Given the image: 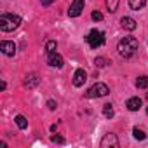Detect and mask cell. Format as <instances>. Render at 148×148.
Returning <instances> with one entry per match:
<instances>
[{"instance_id":"d6986e66","label":"cell","mask_w":148,"mask_h":148,"mask_svg":"<svg viewBox=\"0 0 148 148\" xmlns=\"http://www.w3.org/2000/svg\"><path fill=\"white\" fill-rule=\"evenodd\" d=\"M132 134H134V138H136V139H139V141H143V139L146 138V134H145L141 129H138V127H134V129H132Z\"/></svg>"},{"instance_id":"8992f818","label":"cell","mask_w":148,"mask_h":148,"mask_svg":"<svg viewBox=\"0 0 148 148\" xmlns=\"http://www.w3.org/2000/svg\"><path fill=\"white\" fill-rule=\"evenodd\" d=\"M86 80H87V73H86V70L79 68V70L75 71V75H73V86H75V87H80V86H84Z\"/></svg>"},{"instance_id":"603a6c76","label":"cell","mask_w":148,"mask_h":148,"mask_svg":"<svg viewBox=\"0 0 148 148\" xmlns=\"http://www.w3.org/2000/svg\"><path fill=\"white\" fill-rule=\"evenodd\" d=\"M40 2H42V5H45V7H47V5H51V4L54 2V0H40Z\"/></svg>"},{"instance_id":"cb8c5ba5","label":"cell","mask_w":148,"mask_h":148,"mask_svg":"<svg viewBox=\"0 0 148 148\" xmlns=\"http://www.w3.org/2000/svg\"><path fill=\"white\" fill-rule=\"evenodd\" d=\"M47 106H49V110H54V108H56V103H54V101L51 99V101L47 103Z\"/></svg>"},{"instance_id":"7402d4cb","label":"cell","mask_w":148,"mask_h":148,"mask_svg":"<svg viewBox=\"0 0 148 148\" xmlns=\"http://www.w3.org/2000/svg\"><path fill=\"white\" fill-rule=\"evenodd\" d=\"M96 66H99V68L106 66V59L105 58H96Z\"/></svg>"},{"instance_id":"9c48e42d","label":"cell","mask_w":148,"mask_h":148,"mask_svg":"<svg viewBox=\"0 0 148 148\" xmlns=\"http://www.w3.org/2000/svg\"><path fill=\"white\" fill-rule=\"evenodd\" d=\"M0 51H2L5 56H14L16 54V45H14V42L4 40L2 44H0Z\"/></svg>"},{"instance_id":"30bf717a","label":"cell","mask_w":148,"mask_h":148,"mask_svg":"<svg viewBox=\"0 0 148 148\" xmlns=\"http://www.w3.org/2000/svg\"><path fill=\"white\" fill-rule=\"evenodd\" d=\"M120 25H122V28L124 30H129V32H132V30H136V21L132 19V18H129V16H124L122 19H120Z\"/></svg>"},{"instance_id":"e0dca14e","label":"cell","mask_w":148,"mask_h":148,"mask_svg":"<svg viewBox=\"0 0 148 148\" xmlns=\"http://www.w3.org/2000/svg\"><path fill=\"white\" fill-rule=\"evenodd\" d=\"M16 124H18L19 129H26V127H28V120H26L23 115H18V117H16Z\"/></svg>"},{"instance_id":"ac0fdd59","label":"cell","mask_w":148,"mask_h":148,"mask_svg":"<svg viewBox=\"0 0 148 148\" xmlns=\"http://www.w3.org/2000/svg\"><path fill=\"white\" fill-rule=\"evenodd\" d=\"M56 47H58V44L54 40H47L45 42V52H56Z\"/></svg>"},{"instance_id":"8fae6325","label":"cell","mask_w":148,"mask_h":148,"mask_svg":"<svg viewBox=\"0 0 148 148\" xmlns=\"http://www.w3.org/2000/svg\"><path fill=\"white\" fill-rule=\"evenodd\" d=\"M38 82H40V79H38L37 73H30V75H26L25 86H26L28 89H33V87H37V86H38Z\"/></svg>"},{"instance_id":"5bb4252c","label":"cell","mask_w":148,"mask_h":148,"mask_svg":"<svg viewBox=\"0 0 148 148\" xmlns=\"http://www.w3.org/2000/svg\"><path fill=\"white\" fill-rule=\"evenodd\" d=\"M113 106H112V103H106V105H103V115L106 117V119H112L113 117Z\"/></svg>"},{"instance_id":"277c9868","label":"cell","mask_w":148,"mask_h":148,"mask_svg":"<svg viewBox=\"0 0 148 148\" xmlns=\"http://www.w3.org/2000/svg\"><path fill=\"white\" fill-rule=\"evenodd\" d=\"M110 92V89H108V86L106 84H103V82H96L92 87H89L87 89V92H86V98H101V96H106Z\"/></svg>"},{"instance_id":"d4e9b609","label":"cell","mask_w":148,"mask_h":148,"mask_svg":"<svg viewBox=\"0 0 148 148\" xmlns=\"http://www.w3.org/2000/svg\"><path fill=\"white\" fill-rule=\"evenodd\" d=\"M146 115H148V106H146Z\"/></svg>"},{"instance_id":"9a60e30c","label":"cell","mask_w":148,"mask_h":148,"mask_svg":"<svg viewBox=\"0 0 148 148\" xmlns=\"http://www.w3.org/2000/svg\"><path fill=\"white\" fill-rule=\"evenodd\" d=\"M136 87H139V89H148V77H146V75L139 77V79L136 80Z\"/></svg>"},{"instance_id":"6da1fadb","label":"cell","mask_w":148,"mask_h":148,"mask_svg":"<svg viewBox=\"0 0 148 148\" xmlns=\"http://www.w3.org/2000/svg\"><path fill=\"white\" fill-rule=\"evenodd\" d=\"M138 47H139V42L136 37H124L120 42H119V54L125 59L132 58L136 52H138Z\"/></svg>"},{"instance_id":"484cf974","label":"cell","mask_w":148,"mask_h":148,"mask_svg":"<svg viewBox=\"0 0 148 148\" xmlns=\"http://www.w3.org/2000/svg\"><path fill=\"white\" fill-rule=\"evenodd\" d=\"M146 98H148V94H146Z\"/></svg>"},{"instance_id":"4fadbf2b","label":"cell","mask_w":148,"mask_h":148,"mask_svg":"<svg viewBox=\"0 0 148 148\" xmlns=\"http://www.w3.org/2000/svg\"><path fill=\"white\" fill-rule=\"evenodd\" d=\"M145 4H146V0H129V7H131L132 11H139V9H143Z\"/></svg>"},{"instance_id":"7a4b0ae2","label":"cell","mask_w":148,"mask_h":148,"mask_svg":"<svg viewBox=\"0 0 148 148\" xmlns=\"http://www.w3.org/2000/svg\"><path fill=\"white\" fill-rule=\"evenodd\" d=\"M21 25V18L14 14H2L0 16V30L2 32H14Z\"/></svg>"},{"instance_id":"3957f363","label":"cell","mask_w":148,"mask_h":148,"mask_svg":"<svg viewBox=\"0 0 148 148\" xmlns=\"http://www.w3.org/2000/svg\"><path fill=\"white\" fill-rule=\"evenodd\" d=\"M86 42L89 44L91 49H98V47H101L105 44V33L99 32V30H91L87 33V37H86Z\"/></svg>"},{"instance_id":"5b68a950","label":"cell","mask_w":148,"mask_h":148,"mask_svg":"<svg viewBox=\"0 0 148 148\" xmlns=\"http://www.w3.org/2000/svg\"><path fill=\"white\" fill-rule=\"evenodd\" d=\"M82 11H84V0H73L70 9H68V16L70 18H77V16L82 14Z\"/></svg>"},{"instance_id":"52a82bcc","label":"cell","mask_w":148,"mask_h":148,"mask_svg":"<svg viewBox=\"0 0 148 148\" xmlns=\"http://www.w3.org/2000/svg\"><path fill=\"white\" fill-rule=\"evenodd\" d=\"M47 63L54 68H63V58L58 52H47Z\"/></svg>"},{"instance_id":"ba28073f","label":"cell","mask_w":148,"mask_h":148,"mask_svg":"<svg viewBox=\"0 0 148 148\" xmlns=\"http://www.w3.org/2000/svg\"><path fill=\"white\" fill-rule=\"evenodd\" d=\"M103 148H108V146H113V148H117L119 146V139H117V136L115 134H105V138L101 139V143H99Z\"/></svg>"},{"instance_id":"44dd1931","label":"cell","mask_w":148,"mask_h":148,"mask_svg":"<svg viewBox=\"0 0 148 148\" xmlns=\"http://www.w3.org/2000/svg\"><path fill=\"white\" fill-rule=\"evenodd\" d=\"M91 18H92L94 21H101V19H103V14H101L99 11H92V14H91Z\"/></svg>"},{"instance_id":"ffe728a7","label":"cell","mask_w":148,"mask_h":148,"mask_svg":"<svg viewBox=\"0 0 148 148\" xmlns=\"http://www.w3.org/2000/svg\"><path fill=\"white\" fill-rule=\"evenodd\" d=\"M51 141H52V143H58V145H63V143H64V138L54 134V136H51Z\"/></svg>"},{"instance_id":"7c38bea8","label":"cell","mask_w":148,"mask_h":148,"mask_svg":"<svg viewBox=\"0 0 148 148\" xmlns=\"http://www.w3.org/2000/svg\"><path fill=\"white\" fill-rule=\"evenodd\" d=\"M141 105H143V101H141L139 98H129L127 103H125V106H127L131 112H138V110L141 108Z\"/></svg>"},{"instance_id":"2e32d148","label":"cell","mask_w":148,"mask_h":148,"mask_svg":"<svg viewBox=\"0 0 148 148\" xmlns=\"http://www.w3.org/2000/svg\"><path fill=\"white\" fill-rule=\"evenodd\" d=\"M105 2H106L108 11H110V12H115L117 7H119V2H120V0H105Z\"/></svg>"}]
</instances>
